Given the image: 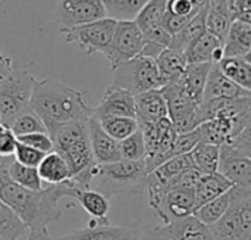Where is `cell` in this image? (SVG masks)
Returning a JSON list of instances; mask_svg holds the SVG:
<instances>
[{"instance_id":"cell-8","label":"cell","mask_w":251,"mask_h":240,"mask_svg":"<svg viewBox=\"0 0 251 240\" xmlns=\"http://www.w3.org/2000/svg\"><path fill=\"white\" fill-rule=\"evenodd\" d=\"M160 90L167 105V116L177 134L189 133L204 123L201 105H198L177 83L166 84Z\"/></svg>"},{"instance_id":"cell-49","label":"cell","mask_w":251,"mask_h":240,"mask_svg":"<svg viewBox=\"0 0 251 240\" xmlns=\"http://www.w3.org/2000/svg\"><path fill=\"white\" fill-rule=\"evenodd\" d=\"M238 21H242L245 24H250L251 25V11H247V12H241L238 17H236Z\"/></svg>"},{"instance_id":"cell-31","label":"cell","mask_w":251,"mask_h":240,"mask_svg":"<svg viewBox=\"0 0 251 240\" xmlns=\"http://www.w3.org/2000/svg\"><path fill=\"white\" fill-rule=\"evenodd\" d=\"M217 65L230 81L251 91V64L245 58H223Z\"/></svg>"},{"instance_id":"cell-5","label":"cell","mask_w":251,"mask_h":240,"mask_svg":"<svg viewBox=\"0 0 251 240\" xmlns=\"http://www.w3.org/2000/svg\"><path fill=\"white\" fill-rule=\"evenodd\" d=\"M34 77L27 68H15L0 83V123L11 127L15 119L28 109Z\"/></svg>"},{"instance_id":"cell-47","label":"cell","mask_w":251,"mask_h":240,"mask_svg":"<svg viewBox=\"0 0 251 240\" xmlns=\"http://www.w3.org/2000/svg\"><path fill=\"white\" fill-rule=\"evenodd\" d=\"M232 146H247V148H251V123L248 124V127L242 131L239 139Z\"/></svg>"},{"instance_id":"cell-44","label":"cell","mask_w":251,"mask_h":240,"mask_svg":"<svg viewBox=\"0 0 251 240\" xmlns=\"http://www.w3.org/2000/svg\"><path fill=\"white\" fill-rule=\"evenodd\" d=\"M164 49H166V46H163V44H158V43H154V42H145V46H144L141 55L155 59Z\"/></svg>"},{"instance_id":"cell-46","label":"cell","mask_w":251,"mask_h":240,"mask_svg":"<svg viewBox=\"0 0 251 240\" xmlns=\"http://www.w3.org/2000/svg\"><path fill=\"white\" fill-rule=\"evenodd\" d=\"M14 61L0 52V80H5L14 69Z\"/></svg>"},{"instance_id":"cell-12","label":"cell","mask_w":251,"mask_h":240,"mask_svg":"<svg viewBox=\"0 0 251 240\" xmlns=\"http://www.w3.org/2000/svg\"><path fill=\"white\" fill-rule=\"evenodd\" d=\"M145 42L147 40L135 21H117L111 44L103 53L111 65V69L126 61L139 56Z\"/></svg>"},{"instance_id":"cell-34","label":"cell","mask_w":251,"mask_h":240,"mask_svg":"<svg viewBox=\"0 0 251 240\" xmlns=\"http://www.w3.org/2000/svg\"><path fill=\"white\" fill-rule=\"evenodd\" d=\"M189 153H191L195 168L201 174H213L219 170L220 146L200 142Z\"/></svg>"},{"instance_id":"cell-9","label":"cell","mask_w":251,"mask_h":240,"mask_svg":"<svg viewBox=\"0 0 251 240\" xmlns=\"http://www.w3.org/2000/svg\"><path fill=\"white\" fill-rule=\"evenodd\" d=\"M115 27L117 21L105 17L98 21L61 30L59 33L64 36V40L67 43L77 44L84 52V55L90 58L95 53L103 55L106 52L111 44Z\"/></svg>"},{"instance_id":"cell-32","label":"cell","mask_w":251,"mask_h":240,"mask_svg":"<svg viewBox=\"0 0 251 240\" xmlns=\"http://www.w3.org/2000/svg\"><path fill=\"white\" fill-rule=\"evenodd\" d=\"M98 121L100 124V127L103 129V131L111 136L115 140H123L126 137H129L130 134H133L139 126L135 118H127V116H112V115H96L93 113Z\"/></svg>"},{"instance_id":"cell-26","label":"cell","mask_w":251,"mask_h":240,"mask_svg":"<svg viewBox=\"0 0 251 240\" xmlns=\"http://www.w3.org/2000/svg\"><path fill=\"white\" fill-rule=\"evenodd\" d=\"M233 184L219 171L213 174H202L195 186V209L204 203L219 197L220 195L230 190Z\"/></svg>"},{"instance_id":"cell-19","label":"cell","mask_w":251,"mask_h":240,"mask_svg":"<svg viewBox=\"0 0 251 240\" xmlns=\"http://www.w3.org/2000/svg\"><path fill=\"white\" fill-rule=\"evenodd\" d=\"M93 113L96 115H112V116H127L136 119V103L135 96L127 90H123L114 86H109L98 108H95Z\"/></svg>"},{"instance_id":"cell-38","label":"cell","mask_w":251,"mask_h":240,"mask_svg":"<svg viewBox=\"0 0 251 240\" xmlns=\"http://www.w3.org/2000/svg\"><path fill=\"white\" fill-rule=\"evenodd\" d=\"M11 130L17 137L24 134H33V133H48L42 119L30 108L15 119L14 124L11 126Z\"/></svg>"},{"instance_id":"cell-51","label":"cell","mask_w":251,"mask_h":240,"mask_svg":"<svg viewBox=\"0 0 251 240\" xmlns=\"http://www.w3.org/2000/svg\"><path fill=\"white\" fill-rule=\"evenodd\" d=\"M2 81H3V80H0V83H2Z\"/></svg>"},{"instance_id":"cell-48","label":"cell","mask_w":251,"mask_h":240,"mask_svg":"<svg viewBox=\"0 0 251 240\" xmlns=\"http://www.w3.org/2000/svg\"><path fill=\"white\" fill-rule=\"evenodd\" d=\"M251 11V0H236L235 5V20L241 12H247Z\"/></svg>"},{"instance_id":"cell-28","label":"cell","mask_w":251,"mask_h":240,"mask_svg":"<svg viewBox=\"0 0 251 240\" xmlns=\"http://www.w3.org/2000/svg\"><path fill=\"white\" fill-rule=\"evenodd\" d=\"M155 64H157V68H158V72L164 86L170 83H177L183 69L188 65L185 55L170 47H166L155 58Z\"/></svg>"},{"instance_id":"cell-6","label":"cell","mask_w":251,"mask_h":240,"mask_svg":"<svg viewBox=\"0 0 251 240\" xmlns=\"http://www.w3.org/2000/svg\"><path fill=\"white\" fill-rule=\"evenodd\" d=\"M112 71L114 81L111 86L127 90L133 96H138L144 91L161 88L164 86L155 59L142 55L120 64Z\"/></svg>"},{"instance_id":"cell-29","label":"cell","mask_w":251,"mask_h":240,"mask_svg":"<svg viewBox=\"0 0 251 240\" xmlns=\"http://www.w3.org/2000/svg\"><path fill=\"white\" fill-rule=\"evenodd\" d=\"M37 171L42 181H46L49 184H59L70 180V168L65 159L55 151L45 155L37 167Z\"/></svg>"},{"instance_id":"cell-15","label":"cell","mask_w":251,"mask_h":240,"mask_svg":"<svg viewBox=\"0 0 251 240\" xmlns=\"http://www.w3.org/2000/svg\"><path fill=\"white\" fill-rule=\"evenodd\" d=\"M233 186L251 192V158L233 146H220L219 170Z\"/></svg>"},{"instance_id":"cell-23","label":"cell","mask_w":251,"mask_h":240,"mask_svg":"<svg viewBox=\"0 0 251 240\" xmlns=\"http://www.w3.org/2000/svg\"><path fill=\"white\" fill-rule=\"evenodd\" d=\"M213 64L211 62H202V64H188L183 69L180 78L177 80V84L198 103H202L204 88L205 83L210 74Z\"/></svg>"},{"instance_id":"cell-33","label":"cell","mask_w":251,"mask_h":240,"mask_svg":"<svg viewBox=\"0 0 251 240\" xmlns=\"http://www.w3.org/2000/svg\"><path fill=\"white\" fill-rule=\"evenodd\" d=\"M150 0H102L105 15L115 21H133Z\"/></svg>"},{"instance_id":"cell-50","label":"cell","mask_w":251,"mask_h":240,"mask_svg":"<svg viewBox=\"0 0 251 240\" xmlns=\"http://www.w3.org/2000/svg\"><path fill=\"white\" fill-rule=\"evenodd\" d=\"M233 148H236L241 153H244L245 156H248V158H251V148H247V146H233Z\"/></svg>"},{"instance_id":"cell-14","label":"cell","mask_w":251,"mask_h":240,"mask_svg":"<svg viewBox=\"0 0 251 240\" xmlns=\"http://www.w3.org/2000/svg\"><path fill=\"white\" fill-rule=\"evenodd\" d=\"M167 0H150V2L139 11L133 20L139 30L142 31L147 42H154L169 47L172 36L164 28V15H166Z\"/></svg>"},{"instance_id":"cell-37","label":"cell","mask_w":251,"mask_h":240,"mask_svg":"<svg viewBox=\"0 0 251 240\" xmlns=\"http://www.w3.org/2000/svg\"><path fill=\"white\" fill-rule=\"evenodd\" d=\"M120 153H121V159H127V161L145 159L147 149H145L142 131L139 129L129 137L120 140Z\"/></svg>"},{"instance_id":"cell-20","label":"cell","mask_w":251,"mask_h":240,"mask_svg":"<svg viewBox=\"0 0 251 240\" xmlns=\"http://www.w3.org/2000/svg\"><path fill=\"white\" fill-rule=\"evenodd\" d=\"M238 97H251V91H247L245 88L230 81L220 71L219 65L213 64L205 83L202 102L211 99H238Z\"/></svg>"},{"instance_id":"cell-35","label":"cell","mask_w":251,"mask_h":240,"mask_svg":"<svg viewBox=\"0 0 251 240\" xmlns=\"http://www.w3.org/2000/svg\"><path fill=\"white\" fill-rule=\"evenodd\" d=\"M8 174L12 181L17 184L28 189V190H42V178L39 175L37 168L33 167H25L14 159V156L8 158Z\"/></svg>"},{"instance_id":"cell-18","label":"cell","mask_w":251,"mask_h":240,"mask_svg":"<svg viewBox=\"0 0 251 240\" xmlns=\"http://www.w3.org/2000/svg\"><path fill=\"white\" fill-rule=\"evenodd\" d=\"M158 230L170 240H216L211 228L201 222L194 214L158 225Z\"/></svg>"},{"instance_id":"cell-22","label":"cell","mask_w":251,"mask_h":240,"mask_svg":"<svg viewBox=\"0 0 251 240\" xmlns=\"http://www.w3.org/2000/svg\"><path fill=\"white\" fill-rule=\"evenodd\" d=\"M135 103L138 126L144 123L158 121V119L167 116V105L160 88L144 91L135 96Z\"/></svg>"},{"instance_id":"cell-36","label":"cell","mask_w":251,"mask_h":240,"mask_svg":"<svg viewBox=\"0 0 251 240\" xmlns=\"http://www.w3.org/2000/svg\"><path fill=\"white\" fill-rule=\"evenodd\" d=\"M230 203V190H227L226 193L220 195L219 197L204 203L202 206H200L198 209L194 211V215L204 224H207L208 227L213 225L214 222H217L227 211Z\"/></svg>"},{"instance_id":"cell-43","label":"cell","mask_w":251,"mask_h":240,"mask_svg":"<svg viewBox=\"0 0 251 240\" xmlns=\"http://www.w3.org/2000/svg\"><path fill=\"white\" fill-rule=\"evenodd\" d=\"M136 240H170V239L163 236L158 227H151V228H145L144 231H138Z\"/></svg>"},{"instance_id":"cell-30","label":"cell","mask_w":251,"mask_h":240,"mask_svg":"<svg viewBox=\"0 0 251 240\" xmlns=\"http://www.w3.org/2000/svg\"><path fill=\"white\" fill-rule=\"evenodd\" d=\"M28 233V225L18 217V214L0 200V239L18 240Z\"/></svg>"},{"instance_id":"cell-11","label":"cell","mask_w":251,"mask_h":240,"mask_svg":"<svg viewBox=\"0 0 251 240\" xmlns=\"http://www.w3.org/2000/svg\"><path fill=\"white\" fill-rule=\"evenodd\" d=\"M139 130L142 131L145 142V164L150 174L164 162L167 152L170 151L177 137V131L169 119V116L161 118L158 121L139 124Z\"/></svg>"},{"instance_id":"cell-3","label":"cell","mask_w":251,"mask_h":240,"mask_svg":"<svg viewBox=\"0 0 251 240\" xmlns=\"http://www.w3.org/2000/svg\"><path fill=\"white\" fill-rule=\"evenodd\" d=\"M148 170L145 159H120L111 164H99L90 189L108 199L115 195H139L147 189Z\"/></svg>"},{"instance_id":"cell-1","label":"cell","mask_w":251,"mask_h":240,"mask_svg":"<svg viewBox=\"0 0 251 240\" xmlns=\"http://www.w3.org/2000/svg\"><path fill=\"white\" fill-rule=\"evenodd\" d=\"M28 108L42 119L49 136L68 123L87 119L95 110L87 106L83 91L52 78L34 81Z\"/></svg>"},{"instance_id":"cell-2","label":"cell","mask_w":251,"mask_h":240,"mask_svg":"<svg viewBox=\"0 0 251 240\" xmlns=\"http://www.w3.org/2000/svg\"><path fill=\"white\" fill-rule=\"evenodd\" d=\"M87 119L68 123L50 136L53 151L65 159L70 168V180L80 189H90L99 165L90 148Z\"/></svg>"},{"instance_id":"cell-17","label":"cell","mask_w":251,"mask_h":240,"mask_svg":"<svg viewBox=\"0 0 251 240\" xmlns=\"http://www.w3.org/2000/svg\"><path fill=\"white\" fill-rule=\"evenodd\" d=\"M89 127V140L90 148L98 164H111L121 159L120 153V142L108 136L103 129L100 127L98 118L92 113L87 119Z\"/></svg>"},{"instance_id":"cell-52","label":"cell","mask_w":251,"mask_h":240,"mask_svg":"<svg viewBox=\"0 0 251 240\" xmlns=\"http://www.w3.org/2000/svg\"><path fill=\"white\" fill-rule=\"evenodd\" d=\"M0 240H2V239H0Z\"/></svg>"},{"instance_id":"cell-7","label":"cell","mask_w":251,"mask_h":240,"mask_svg":"<svg viewBox=\"0 0 251 240\" xmlns=\"http://www.w3.org/2000/svg\"><path fill=\"white\" fill-rule=\"evenodd\" d=\"M42 199L43 189L28 190L11 180L8 174V158H3V161L0 162V200L11 206L28 225V228L36 227Z\"/></svg>"},{"instance_id":"cell-21","label":"cell","mask_w":251,"mask_h":240,"mask_svg":"<svg viewBox=\"0 0 251 240\" xmlns=\"http://www.w3.org/2000/svg\"><path fill=\"white\" fill-rule=\"evenodd\" d=\"M185 58L188 64H202V62L219 64L225 58L223 42L217 39L214 34L205 31L198 40H195L186 49Z\"/></svg>"},{"instance_id":"cell-24","label":"cell","mask_w":251,"mask_h":240,"mask_svg":"<svg viewBox=\"0 0 251 240\" xmlns=\"http://www.w3.org/2000/svg\"><path fill=\"white\" fill-rule=\"evenodd\" d=\"M75 202L81 205V208L95 219L98 224H109V199L102 193L93 189H80L75 186L74 193L71 196Z\"/></svg>"},{"instance_id":"cell-13","label":"cell","mask_w":251,"mask_h":240,"mask_svg":"<svg viewBox=\"0 0 251 240\" xmlns=\"http://www.w3.org/2000/svg\"><path fill=\"white\" fill-rule=\"evenodd\" d=\"M105 17L102 0H58L53 14L59 31Z\"/></svg>"},{"instance_id":"cell-41","label":"cell","mask_w":251,"mask_h":240,"mask_svg":"<svg viewBox=\"0 0 251 240\" xmlns=\"http://www.w3.org/2000/svg\"><path fill=\"white\" fill-rule=\"evenodd\" d=\"M17 140L23 145H27L30 148H34L43 153L53 152V142L48 133H33V134H24L18 136Z\"/></svg>"},{"instance_id":"cell-40","label":"cell","mask_w":251,"mask_h":240,"mask_svg":"<svg viewBox=\"0 0 251 240\" xmlns=\"http://www.w3.org/2000/svg\"><path fill=\"white\" fill-rule=\"evenodd\" d=\"M46 153L34 149V148H30L27 145H23V143H17V148H15V152H14V159L25 167H33V168H37L39 164L42 162V159L45 158Z\"/></svg>"},{"instance_id":"cell-27","label":"cell","mask_w":251,"mask_h":240,"mask_svg":"<svg viewBox=\"0 0 251 240\" xmlns=\"http://www.w3.org/2000/svg\"><path fill=\"white\" fill-rule=\"evenodd\" d=\"M205 18H207V5L179 33L172 36L169 47L177 52H182L185 55L186 49L207 31Z\"/></svg>"},{"instance_id":"cell-16","label":"cell","mask_w":251,"mask_h":240,"mask_svg":"<svg viewBox=\"0 0 251 240\" xmlns=\"http://www.w3.org/2000/svg\"><path fill=\"white\" fill-rule=\"evenodd\" d=\"M138 231L139 230L135 227L98 224L95 219H90L86 228L73 230L71 233L55 240H136Z\"/></svg>"},{"instance_id":"cell-42","label":"cell","mask_w":251,"mask_h":240,"mask_svg":"<svg viewBox=\"0 0 251 240\" xmlns=\"http://www.w3.org/2000/svg\"><path fill=\"white\" fill-rule=\"evenodd\" d=\"M17 143V136L14 134L11 127H6L5 124L0 123V158L14 156Z\"/></svg>"},{"instance_id":"cell-45","label":"cell","mask_w":251,"mask_h":240,"mask_svg":"<svg viewBox=\"0 0 251 240\" xmlns=\"http://www.w3.org/2000/svg\"><path fill=\"white\" fill-rule=\"evenodd\" d=\"M27 240H55L49 231L48 227H39V228H28Z\"/></svg>"},{"instance_id":"cell-4","label":"cell","mask_w":251,"mask_h":240,"mask_svg":"<svg viewBox=\"0 0 251 240\" xmlns=\"http://www.w3.org/2000/svg\"><path fill=\"white\" fill-rule=\"evenodd\" d=\"M210 228L216 240H251V192L233 186L226 214Z\"/></svg>"},{"instance_id":"cell-10","label":"cell","mask_w":251,"mask_h":240,"mask_svg":"<svg viewBox=\"0 0 251 240\" xmlns=\"http://www.w3.org/2000/svg\"><path fill=\"white\" fill-rule=\"evenodd\" d=\"M150 206L161 218L163 224L192 215L195 211V192L183 186H173L163 192L148 193Z\"/></svg>"},{"instance_id":"cell-25","label":"cell","mask_w":251,"mask_h":240,"mask_svg":"<svg viewBox=\"0 0 251 240\" xmlns=\"http://www.w3.org/2000/svg\"><path fill=\"white\" fill-rule=\"evenodd\" d=\"M225 58H244L251 52V25L233 20L223 42Z\"/></svg>"},{"instance_id":"cell-39","label":"cell","mask_w":251,"mask_h":240,"mask_svg":"<svg viewBox=\"0 0 251 240\" xmlns=\"http://www.w3.org/2000/svg\"><path fill=\"white\" fill-rule=\"evenodd\" d=\"M200 142H201V139H200L198 129H195V130H192L189 133H185V134H177L173 146L170 148V151L167 152V155L164 158V162L169 161V159H172V158H176V156L189 153Z\"/></svg>"}]
</instances>
